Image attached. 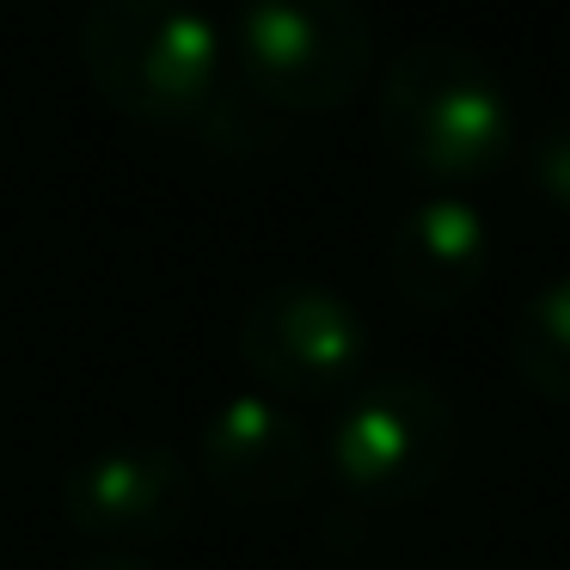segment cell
<instances>
[{
	"label": "cell",
	"mask_w": 570,
	"mask_h": 570,
	"mask_svg": "<svg viewBox=\"0 0 570 570\" xmlns=\"http://www.w3.org/2000/svg\"><path fill=\"white\" fill-rule=\"evenodd\" d=\"M80 68L111 111L141 129H203L222 99V38L190 0H92Z\"/></svg>",
	"instance_id": "1"
},
{
	"label": "cell",
	"mask_w": 570,
	"mask_h": 570,
	"mask_svg": "<svg viewBox=\"0 0 570 570\" xmlns=\"http://www.w3.org/2000/svg\"><path fill=\"white\" fill-rule=\"evenodd\" d=\"M381 136L430 185H472L509 160L515 117L497 75L460 43H411L381 80Z\"/></svg>",
	"instance_id": "2"
},
{
	"label": "cell",
	"mask_w": 570,
	"mask_h": 570,
	"mask_svg": "<svg viewBox=\"0 0 570 570\" xmlns=\"http://www.w3.org/2000/svg\"><path fill=\"white\" fill-rule=\"evenodd\" d=\"M234 68L258 105L295 117L337 111L374 68V31L356 0H239Z\"/></svg>",
	"instance_id": "3"
},
{
	"label": "cell",
	"mask_w": 570,
	"mask_h": 570,
	"mask_svg": "<svg viewBox=\"0 0 570 570\" xmlns=\"http://www.w3.org/2000/svg\"><path fill=\"white\" fill-rule=\"evenodd\" d=\"M454 460V405L423 374H368L332 423V466L374 509L417 503Z\"/></svg>",
	"instance_id": "4"
},
{
	"label": "cell",
	"mask_w": 570,
	"mask_h": 570,
	"mask_svg": "<svg viewBox=\"0 0 570 570\" xmlns=\"http://www.w3.org/2000/svg\"><path fill=\"white\" fill-rule=\"evenodd\" d=\"M239 356L276 399H350L368 381V325L325 283H271L239 320Z\"/></svg>",
	"instance_id": "5"
},
{
	"label": "cell",
	"mask_w": 570,
	"mask_h": 570,
	"mask_svg": "<svg viewBox=\"0 0 570 570\" xmlns=\"http://www.w3.org/2000/svg\"><path fill=\"white\" fill-rule=\"evenodd\" d=\"M190 466L160 442H124L105 454L80 460L62 479V515L75 521V533L87 540H166L178 533V521L190 515Z\"/></svg>",
	"instance_id": "6"
},
{
	"label": "cell",
	"mask_w": 570,
	"mask_h": 570,
	"mask_svg": "<svg viewBox=\"0 0 570 570\" xmlns=\"http://www.w3.org/2000/svg\"><path fill=\"white\" fill-rule=\"evenodd\" d=\"M197 460L209 491L239 509H276L288 497H301L313 479L307 430L295 423V411L283 399L264 393H234L227 405H215Z\"/></svg>",
	"instance_id": "7"
},
{
	"label": "cell",
	"mask_w": 570,
	"mask_h": 570,
	"mask_svg": "<svg viewBox=\"0 0 570 570\" xmlns=\"http://www.w3.org/2000/svg\"><path fill=\"white\" fill-rule=\"evenodd\" d=\"M386 264H393V288L417 313H448L484 283L491 264V234L484 215L466 197H423L405 209V222L386 239Z\"/></svg>",
	"instance_id": "8"
},
{
	"label": "cell",
	"mask_w": 570,
	"mask_h": 570,
	"mask_svg": "<svg viewBox=\"0 0 570 570\" xmlns=\"http://www.w3.org/2000/svg\"><path fill=\"white\" fill-rule=\"evenodd\" d=\"M509 362L540 399L570 405V276L521 301L515 332H509Z\"/></svg>",
	"instance_id": "9"
},
{
	"label": "cell",
	"mask_w": 570,
	"mask_h": 570,
	"mask_svg": "<svg viewBox=\"0 0 570 570\" xmlns=\"http://www.w3.org/2000/svg\"><path fill=\"white\" fill-rule=\"evenodd\" d=\"M533 190H540L546 203H558V209H570V124L546 129L540 148H533Z\"/></svg>",
	"instance_id": "10"
},
{
	"label": "cell",
	"mask_w": 570,
	"mask_h": 570,
	"mask_svg": "<svg viewBox=\"0 0 570 570\" xmlns=\"http://www.w3.org/2000/svg\"><path fill=\"white\" fill-rule=\"evenodd\" d=\"M75 570H148L141 558H87V564H75Z\"/></svg>",
	"instance_id": "11"
}]
</instances>
